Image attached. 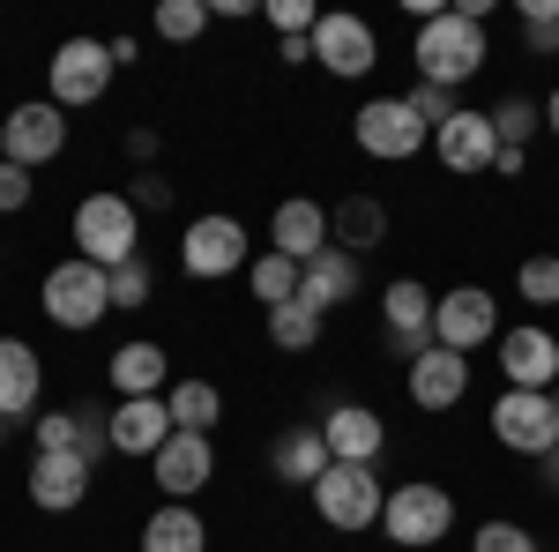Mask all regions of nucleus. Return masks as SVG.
<instances>
[{
	"label": "nucleus",
	"mask_w": 559,
	"mask_h": 552,
	"mask_svg": "<svg viewBox=\"0 0 559 552\" xmlns=\"http://www.w3.org/2000/svg\"><path fill=\"white\" fill-rule=\"evenodd\" d=\"M269 247L276 255H292L306 269V261L321 255V247H336L329 239V210L313 202V195H292V202H276V216H269Z\"/></svg>",
	"instance_id": "obj_20"
},
{
	"label": "nucleus",
	"mask_w": 559,
	"mask_h": 552,
	"mask_svg": "<svg viewBox=\"0 0 559 552\" xmlns=\"http://www.w3.org/2000/svg\"><path fill=\"white\" fill-rule=\"evenodd\" d=\"M545 128H552V142H559V90L545 97Z\"/></svg>",
	"instance_id": "obj_48"
},
{
	"label": "nucleus",
	"mask_w": 559,
	"mask_h": 552,
	"mask_svg": "<svg viewBox=\"0 0 559 552\" xmlns=\"http://www.w3.org/2000/svg\"><path fill=\"white\" fill-rule=\"evenodd\" d=\"M254 261V239H247V224L231 210H210L194 216L187 232H179V269L194 277V284H216V277H239Z\"/></svg>",
	"instance_id": "obj_6"
},
{
	"label": "nucleus",
	"mask_w": 559,
	"mask_h": 552,
	"mask_svg": "<svg viewBox=\"0 0 559 552\" xmlns=\"http://www.w3.org/2000/svg\"><path fill=\"white\" fill-rule=\"evenodd\" d=\"M150 478H157V493L165 501H202L210 493V478H216V448H210V433H173L157 456H150Z\"/></svg>",
	"instance_id": "obj_13"
},
{
	"label": "nucleus",
	"mask_w": 559,
	"mask_h": 552,
	"mask_svg": "<svg viewBox=\"0 0 559 552\" xmlns=\"http://www.w3.org/2000/svg\"><path fill=\"white\" fill-rule=\"evenodd\" d=\"M112 68H142V45H134V38H112Z\"/></svg>",
	"instance_id": "obj_46"
},
{
	"label": "nucleus",
	"mask_w": 559,
	"mask_h": 552,
	"mask_svg": "<svg viewBox=\"0 0 559 552\" xmlns=\"http://www.w3.org/2000/svg\"><path fill=\"white\" fill-rule=\"evenodd\" d=\"M537 478H545V493H559V448H552V456H537Z\"/></svg>",
	"instance_id": "obj_47"
},
{
	"label": "nucleus",
	"mask_w": 559,
	"mask_h": 552,
	"mask_svg": "<svg viewBox=\"0 0 559 552\" xmlns=\"http://www.w3.org/2000/svg\"><path fill=\"white\" fill-rule=\"evenodd\" d=\"M210 23H216L210 0H165V8H157V38H165V45H194Z\"/></svg>",
	"instance_id": "obj_33"
},
{
	"label": "nucleus",
	"mask_w": 559,
	"mask_h": 552,
	"mask_svg": "<svg viewBox=\"0 0 559 552\" xmlns=\"http://www.w3.org/2000/svg\"><path fill=\"white\" fill-rule=\"evenodd\" d=\"M432 150H440V165H448V172L477 179V172H492V157H500V134H492L485 113H455L448 128L432 134Z\"/></svg>",
	"instance_id": "obj_21"
},
{
	"label": "nucleus",
	"mask_w": 559,
	"mask_h": 552,
	"mask_svg": "<svg viewBox=\"0 0 559 552\" xmlns=\"http://www.w3.org/2000/svg\"><path fill=\"white\" fill-rule=\"evenodd\" d=\"M112 388H120V396H165V388H173V359H165V343L128 337L120 351H112Z\"/></svg>",
	"instance_id": "obj_23"
},
{
	"label": "nucleus",
	"mask_w": 559,
	"mask_h": 552,
	"mask_svg": "<svg viewBox=\"0 0 559 552\" xmlns=\"http://www.w3.org/2000/svg\"><path fill=\"white\" fill-rule=\"evenodd\" d=\"M515 292H522V306H537V314L559 306V255H530L515 269Z\"/></svg>",
	"instance_id": "obj_36"
},
{
	"label": "nucleus",
	"mask_w": 559,
	"mask_h": 552,
	"mask_svg": "<svg viewBox=\"0 0 559 552\" xmlns=\"http://www.w3.org/2000/svg\"><path fill=\"white\" fill-rule=\"evenodd\" d=\"M90 485H97V470L83 456H31V478H23V493H31V508L45 515H68L90 501Z\"/></svg>",
	"instance_id": "obj_18"
},
{
	"label": "nucleus",
	"mask_w": 559,
	"mask_h": 552,
	"mask_svg": "<svg viewBox=\"0 0 559 552\" xmlns=\"http://www.w3.org/2000/svg\"><path fill=\"white\" fill-rule=\"evenodd\" d=\"M38 403H45V359H38V343L0 337V419H8V425H15V419H38Z\"/></svg>",
	"instance_id": "obj_19"
},
{
	"label": "nucleus",
	"mask_w": 559,
	"mask_h": 552,
	"mask_svg": "<svg viewBox=\"0 0 559 552\" xmlns=\"http://www.w3.org/2000/svg\"><path fill=\"white\" fill-rule=\"evenodd\" d=\"M515 15H522V45L537 60H552L559 52V0H515Z\"/></svg>",
	"instance_id": "obj_35"
},
{
	"label": "nucleus",
	"mask_w": 559,
	"mask_h": 552,
	"mask_svg": "<svg viewBox=\"0 0 559 552\" xmlns=\"http://www.w3.org/2000/svg\"><path fill=\"white\" fill-rule=\"evenodd\" d=\"M321 441H329V463H381L388 456V419L366 411V403H336L321 419Z\"/></svg>",
	"instance_id": "obj_17"
},
{
	"label": "nucleus",
	"mask_w": 559,
	"mask_h": 552,
	"mask_svg": "<svg viewBox=\"0 0 559 552\" xmlns=\"http://www.w3.org/2000/svg\"><path fill=\"white\" fill-rule=\"evenodd\" d=\"M157 150H165V142H157V128H128V157H134L142 172L157 165Z\"/></svg>",
	"instance_id": "obj_42"
},
{
	"label": "nucleus",
	"mask_w": 559,
	"mask_h": 552,
	"mask_svg": "<svg viewBox=\"0 0 559 552\" xmlns=\"http://www.w3.org/2000/svg\"><path fill=\"white\" fill-rule=\"evenodd\" d=\"M142 552H210V522H202V508L165 501V508L142 522Z\"/></svg>",
	"instance_id": "obj_25"
},
{
	"label": "nucleus",
	"mask_w": 559,
	"mask_h": 552,
	"mask_svg": "<svg viewBox=\"0 0 559 552\" xmlns=\"http://www.w3.org/2000/svg\"><path fill=\"white\" fill-rule=\"evenodd\" d=\"M432 306H440V292H426L418 277H395V284H381V321H388V337H432Z\"/></svg>",
	"instance_id": "obj_26"
},
{
	"label": "nucleus",
	"mask_w": 559,
	"mask_h": 552,
	"mask_svg": "<svg viewBox=\"0 0 559 552\" xmlns=\"http://www.w3.org/2000/svg\"><path fill=\"white\" fill-rule=\"evenodd\" d=\"M313 515L329 522V530H344V538H358V530H373L388 508V493H381V463H329L313 485Z\"/></svg>",
	"instance_id": "obj_4"
},
{
	"label": "nucleus",
	"mask_w": 559,
	"mask_h": 552,
	"mask_svg": "<svg viewBox=\"0 0 559 552\" xmlns=\"http://www.w3.org/2000/svg\"><path fill=\"white\" fill-rule=\"evenodd\" d=\"M112 45L105 38H60L52 45V60H45V97L60 105V113H75V105H97L105 90H112Z\"/></svg>",
	"instance_id": "obj_7"
},
{
	"label": "nucleus",
	"mask_w": 559,
	"mask_h": 552,
	"mask_svg": "<svg viewBox=\"0 0 559 552\" xmlns=\"http://www.w3.org/2000/svg\"><path fill=\"white\" fill-rule=\"evenodd\" d=\"M38 306H45V321H52V329L90 337V329L112 314V269H97V261H83V255L52 261V269H45V284H38Z\"/></svg>",
	"instance_id": "obj_2"
},
{
	"label": "nucleus",
	"mask_w": 559,
	"mask_h": 552,
	"mask_svg": "<svg viewBox=\"0 0 559 552\" xmlns=\"http://www.w3.org/2000/svg\"><path fill=\"white\" fill-rule=\"evenodd\" d=\"M128 202H134V210H150V216H157V210H173V179H165V172H142Z\"/></svg>",
	"instance_id": "obj_41"
},
{
	"label": "nucleus",
	"mask_w": 559,
	"mask_h": 552,
	"mask_svg": "<svg viewBox=\"0 0 559 552\" xmlns=\"http://www.w3.org/2000/svg\"><path fill=\"white\" fill-rule=\"evenodd\" d=\"M0 441H8V419H0Z\"/></svg>",
	"instance_id": "obj_49"
},
{
	"label": "nucleus",
	"mask_w": 559,
	"mask_h": 552,
	"mask_svg": "<svg viewBox=\"0 0 559 552\" xmlns=\"http://www.w3.org/2000/svg\"><path fill=\"white\" fill-rule=\"evenodd\" d=\"M350 142H358L366 157H381V165H411L418 150H432V128L403 97H366V105L350 113Z\"/></svg>",
	"instance_id": "obj_8"
},
{
	"label": "nucleus",
	"mask_w": 559,
	"mask_h": 552,
	"mask_svg": "<svg viewBox=\"0 0 559 552\" xmlns=\"http://www.w3.org/2000/svg\"><path fill=\"white\" fill-rule=\"evenodd\" d=\"M150 292H157V269H150V255H134L112 269V314H142L150 306Z\"/></svg>",
	"instance_id": "obj_34"
},
{
	"label": "nucleus",
	"mask_w": 559,
	"mask_h": 552,
	"mask_svg": "<svg viewBox=\"0 0 559 552\" xmlns=\"http://www.w3.org/2000/svg\"><path fill=\"white\" fill-rule=\"evenodd\" d=\"M552 403H559V381H552Z\"/></svg>",
	"instance_id": "obj_50"
},
{
	"label": "nucleus",
	"mask_w": 559,
	"mask_h": 552,
	"mask_svg": "<svg viewBox=\"0 0 559 552\" xmlns=\"http://www.w3.org/2000/svg\"><path fill=\"white\" fill-rule=\"evenodd\" d=\"M261 0H210V15H224V23H247Z\"/></svg>",
	"instance_id": "obj_44"
},
{
	"label": "nucleus",
	"mask_w": 559,
	"mask_h": 552,
	"mask_svg": "<svg viewBox=\"0 0 559 552\" xmlns=\"http://www.w3.org/2000/svg\"><path fill=\"white\" fill-rule=\"evenodd\" d=\"M471 552H537V538H530L522 522H508V515H492V522L471 530Z\"/></svg>",
	"instance_id": "obj_38"
},
{
	"label": "nucleus",
	"mask_w": 559,
	"mask_h": 552,
	"mask_svg": "<svg viewBox=\"0 0 559 552\" xmlns=\"http://www.w3.org/2000/svg\"><path fill=\"white\" fill-rule=\"evenodd\" d=\"M105 433H112V456H134V463H150L165 441H173V403L165 396H120L112 411H105Z\"/></svg>",
	"instance_id": "obj_14"
},
{
	"label": "nucleus",
	"mask_w": 559,
	"mask_h": 552,
	"mask_svg": "<svg viewBox=\"0 0 559 552\" xmlns=\"http://www.w3.org/2000/svg\"><path fill=\"white\" fill-rule=\"evenodd\" d=\"M403 105H411V113H418V120H426L432 134H440V128H448V120H455V113H463V105H455V90H432V83L403 90Z\"/></svg>",
	"instance_id": "obj_39"
},
{
	"label": "nucleus",
	"mask_w": 559,
	"mask_h": 552,
	"mask_svg": "<svg viewBox=\"0 0 559 552\" xmlns=\"http://www.w3.org/2000/svg\"><path fill=\"white\" fill-rule=\"evenodd\" d=\"M432 343H448V351H485V343H500V298L485 292V284H455V292H440L432 306Z\"/></svg>",
	"instance_id": "obj_11"
},
{
	"label": "nucleus",
	"mask_w": 559,
	"mask_h": 552,
	"mask_svg": "<svg viewBox=\"0 0 559 552\" xmlns=\"http://www.w3.org/2000/svg\"><path fill=\"white\" fill-rule=\"evenodd\" d=\"M75 255L97 269H120L142 255V210L128 195H83L75 202Z\"/></svg>",
	"instance_id": "obj_5"
},
{
	"label": "nucleus",
	"mask_w": 559,
	"mask_h": 552,
	"mask_svg": "<svg viewBox=\"0 0 559 552\" xmlns=\"http://www.w3.org/2000/svg\"><path fill=\"white\" fill-rule=\"evenodd\" d=\"M455 530V493L448 485H432V478H403V485H388V508H381V538L403 552H426L440 545Z\"/></svg>",
	"instance_id": "obj_3"
},
{
	"label": "nucleus",
	"mask_w": 559,
	"mask_h": 552,
	"mask_svg": "<svg viewBox=\"0 0 559 552\" xmlns=\"http://www.w3.org/2000/svg\"><path fill=\"white\" fill-rule=\"evenodd\" d=\"M247 284H254L261 314H269V306H292V298H299V261L269 247V255H254V261H247Z\"/></svg>",
	"instance_id": "obj_29"
},
{
	"label": "nucleus",
	"mask_w": 559,
	"mask_h": 552,
	"mask_svg": "<svg viewBox=\"0 0 559 552\" xmlns=\"http://www.w3.org/2000/svg\"><path fill=\"white\" fill-rule=\"evenodd\" d=\"M329 239H336L344 255H366V247L388 239V210L373 202V195H344V202L329 210Z\"/></svg>",
	"instance_id": "obj_27"
},
{
	"label": "nucleus",
	"mask_w": 559,
	"mask_h": 552,
	"mask_svg": "<svg viewBox=\"0 0 559 552\" xmlns=\"http://www.w3.org/2000/svg\"><path fill=\"white\" fill-rule=\"evenodd\" d=\"M522 165H530V150H508V142H500V157H492V172H500V179H515Z\"/></svg>",
	"instance_id": "obj_45"
},
{
	"label": "nucleus",
	"mask_w": 559,
	"mask_h": 552,
	"mask_svg": "<svg viewBox=\"0 0 559 552\" xmlns=\"http://www.w3.org/2000/svg\"><path fill=\"white\" fill-rule=\"evenodd\" d=\"M313 60H321L336 83H358V75H373V68H381V38H373V23H366V15L329 8V15L313 23Z\"/></svg>",
	"instance_id": "obj_12"
},
{
	"label": "nucleus",
	"mask_w": 559,
	"mask_h": 552,
	"mask_svg": "<svg viewBox=\"0 0 559 552\" xmlns=\"http://www.w3.org/2000/svg\"><path fill=\"white\" fill-rule=\"evenodd\" d=\"M403 388H411V403H418L426 419H448V411L471 396V359L448 351V343H432L418 366H403Z\"/></svg>",
	"instance_id": "obj_15"
},
{
	"label": "nucleus",
	"mask_w": 559,
	"mask_h": 552,
	"mask_svg": "<svg viewBox=\"0 0 559 552\" xmlns=\"http://www.w3.org/2000/svg\"><path fill=\"white\" fill-rule=\"evenodd\" d=\"M492 441L515 456H552L559 448V403L545 388H500L492 396Z\"/></svg>",
	"instance_id": "obj_9"
},
{
	"label": "nucleus",
	"mask_w": 559,
	"mask_h": 552,
	"mask_svg": "<svg viewBox=\"0 0 559 552\" xmlns=\"http://www.w3.org/2000/svg\"><path fill=\"white\" fill-rule=\"evenodd\" d=\"M411 60H418V83L463 90L477 68H485V23H477V15H463V8H440L432 23H418Z\"/></svg>",
	"instance_id": "obj_1"
},
{
	"label": "nucleus",
	"mask_w": 559,
	"mask_h": 552,
	"mask_svg": "<svg viewBox=\"0 0 559 552\" xmlns=\"http://www.w3.org/2000/svg\"><path fill=\"white\" fill-rule=\"evenodd\" d=\"M269 470L284 478V485H313L321 470H329V441H321V425H284L276 433V448H269Z\"/></svg>",
	"instance_id": "obj_24"
},
{
	"label": "nucleus",
	"mask_w": 559,
	"mask_h": 552,
	"mask_svg": "<svg viewBox=\"0 0 559 552\" xmlns=\"http://www.w3.org/2000/svg\"><path fill=\"white\" fill-rule=\"evenodd\" d=\"M31 441H38V456H83V411H38Z\"/></svg>",
	"instance_id": "obj_32"
},
{
	"label": "nucleus",
	"mask_w": 559,
	"mask_h": 552,
	"mask_svg": "<svg viewBox=\"0 0 559 552\" xmlns=\"http://www.w3.org/2000/svg\"><path fill=\"white\" fill-rule=\"evenodd\" d=\"M269 343H276V351H313V343H321V314H313L306 298L269 306Z\"/></svg>",
	"instance_id": "obj_30"
},
{
	"label": "nucleus",
	"mask_w": 559,
	"mask_h": 552,
	"mask_svg": "<svg viewBox=\"0 0 559 552\" xmlns=\"http://www.w3.org/2000/svg\"><path fill=\"white\" fill-rule=\"evenodd\" d=\"M165 403H173V425H179V433H216V419H224V388L202 381V374L173 381V388H165Z\"/></svg>",
	"instance_id": "obj_28"
},
{
	"label": "nucleus",
	"mask_w": 559,
	"mask_h": 552,
	"mask_svg": "<svg viewBox=\"0 0 559 552\" xmlns=\"http://www.w3.org/2000/svg\"><path fill=\"white\" fill-rule=\"evenodd\" d=\"M358 277H366V269H358V255H344V247H321V255L299 269V298L321 314V321H329L344 298H358Z\"/></svg>",
	"instance_id": "obj_22"
},
{
	"label": "nucleus",
	"mask_w": 559,
	"mask_h": 552,
	"mask_svg": "<svg viewBox=\"0 0 559 552\" xmlns=\"http://www.w3.org/2000/svg\"><path fill=\"white\" fill-rule=\"evenodd\" d=\"M276 60H284V68H306V60H313V38H284V45H276Z\"/></svg>",
	"instance_id": "obj_43"
},
{
	"label": "nucleus",
	"mask_w": 559,
	"mask_h": 552,
	"mask_svg": "<svg viewBox=\"0 0 559 552\" xmlns=\"http://www.w3.org/2000/svg\"><path fill=\"white\" fill-rule=\"evenodd\" d=\"M60 150H68V113H60L52 97H23V105L0 120V157H8V165L38 172V165H52Z\"/></svg>",
	"instance_id": "obj_10"
},
{
	"label": "nucleus",
	"mask_w": 559,
	"mask_h": 552,
	"mask_svg": "<svg viewBox=\"0 0 559 552\" xmlns=\"http://www.w3.org/2000/svg\"><path fill=\"white\" fill-rule=\"evenodd\" d=\"M485 120H492V134H500L508 150H530V134L545 128V105H537V97H500Z\"/></svg>",
	"instance_id": "obj_31"
},
{
	"label": "nucleus",
	"mask_w": 559,
	"mask_h": 552,
	"mask_svg": "<svg viewBox=\"0 0 559 552\" xmlns=\"http://www.w3.org/2000/svg\"><path fill=\"white\" fill-rule=\"evenodd\" d=\"M31 195H38V179H31L23 165H8V157H0V210H31Z\"/></svg>",
	"instance_id": "obj_40"
},
{
	"label": "nucleus",
	"mask_w": 559,
	"mask_h": 552,
	"mask_svg": "<svg viewBox=\"0 0 559 552\" xmlns=\"http://www.w3.org/2000/svg\"><path fill=\"white\" fill-rule=\"evenodd\" d=\"M500 381L508 388H545V396H552V381H559V337L552 329H537V321L500 329Z\"/></svg>",
	"instance_id": "obj_16"
},
{
	"label": "nucleus",
	"mask_w": 559,
	"mask_h": 552,
	"mask_svg": "<svg viewBox=\"0 0 559 552\" xmlns=\"http://www.w3.org/2000/svg\"><path fill=\"white\" fill-rule=\"evenodd\" d=\"M261 15H269V31H276V38H313V23H321V8H313V0H261Z\"/></svg>",
	"instance_id": "obj_37"
}]
</instances>
